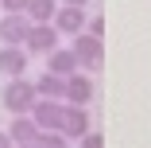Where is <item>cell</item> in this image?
Wrapping results in <instances>:
<instances>
[{
  "mask_svg": "<svg viewBox=\"0 0 151 148\" xmlns=\"http://www.w3.org/2000/svg\"><path fill=\"white\" fill-rule=\"evenodd\" d=\"M0 101H4V109L12 117H23V113H31L39 94H35V82H27V78H12L4 86V94H0Z\"/></svg>",
  "mask_w": 151,
  "mask_h": 148,
  "instance_id": "6da1fadb",
  "label": "cell"
},
{
  "mask_svg": "<svg viewBox=\"0 0 151 148\" xmlns=\"http://www.w3.org/2000/svg\"><path fill=\"white\" fill-rule=\"evenodd\" d=\"M23 51L27 55H50V51H58L54 23H31V31H27V39H23Z\"/></svg>",
  "mask_w": 151,
  "mask_h": 148,
  "instance_id": "7a4b0ae2",
  "label": "cell"
},
{
  "mask_svg": "<svg viewBox=\"0 0 151 148\" xmlns=\"http://www.w3.org/2000/svg\"><path fill=\"white\" fill-rule=\"evenodd\" d=\"M74 55H78V63H81L85 70H101L105 47H101V39H97V35L81 31V35H74Z\"/></svg>",
  "mask_w": 151,
  "mask_h": 148,
  "instance_id": "3957f363",
  "label": "cell"
},
{
  "mask_svg": "<svg viewBox=\"0 0 151 148\" xmlns=\"http://www.w3.org/2000/svg\"><path fill=\"white\" fill-rule=\"evenodd\" d=\"M62 113H66V105H62V101H54V98H39L35 109H31L35 125H39L43 133H58V125H62Z\"/></svg>",
  "mask_w": 151,
  "mask_h": 148,
  "instance_id": "277c9868",
  "label": "cell"
},
{
  "mask_svg": "<svg viewBox=\"0 0 151 148\" xmlns=\"http://www.w3.org/2000/svg\"><path fill=\"white\" fill-rule=\"evenodd\" d=\"M27 31H31V20L23 12H4V20H0V39H4V47H19L27 39Z\"/></svg>",
  "mask_w": 151,
  "mask_h": 148,
  "instance_id": "5b68a950",
  "label": "cell"
},
{
  "mask_svg": "<svg viewBox=\"0 0 151 148\" xmlns=\"http://www.w3.org/2000/svg\"><path fill=\"white\" fill-rule=\"evenodd\" d=\"M58 133H62L66 140H81V136L89 133V109H85V105H66Z\"/></svg>",
  "mask_w": 151,
  "mask_h": 148,
  "instance_id": "8992f818",
  "label": "cell"
},
{
  "mask_svg": "<svg viewBox=\"0 0 151 148\" xmlns=\"http://www.w3.org/2000/svg\"><path fill=\"white\" fill-rule=\"evenodd\" d=\"M54 31L58 35H81L85 31V12L74 8V4H62L54 12Z\"/></svg>",
  "mask_w": 151,
  "mask_h": 148,
  "instance_id": "52a82bcc",
  "label": "cell"
},
{
  "mask_svg": "<svg viewBox=\"0 0 151 148\" xmlns=\"http://www.w3.org/2000/svg\"><path fill=\"white\" fill-rule=\"evenodd\" d=\"M89 101H93V78L70 74L66 78V105H89Z\"/></svg>",
  "mask_w": 151,
  "mask_h": 148,
  "instance_id": "ba28073f",
  "label": "cell"
},
{
  "mask_svg": "<svg viewBox=\"0 0 151 148\" xmlns=\"http://www.w3.org/2000/svg\"><path fill=\"white\" fill-rule=\"evenodd\" d=\"M78 55H74V47H58V51H50L47 55V70L50 74H62V78H70V74H78Z\"/></svg>",
  "mask_w": 151,
  "mask_h": 148,
  "instance_id": "9c48e42d",
  "label": "cell"
},
{
  "mask_svg": "<svg viewBox=\"0 0 151 148\" xmlns=\"http://www.w3.org/2000/svg\"><path fill=\"white\" fill-rule=\"evenodd\" d=\"M23 70H27V51L23 47H4V51H0V74L23 78Z\"/></svg>",
  "mask_w": 151,
  "mask_h": 148,
  "instance_id": "30bf717a",
  "label": "cell"
},
{
  "mask_svg": "<svg viewBox=\"0 0 151 148\" xmlns=\"http://www.w3.org/2000/svg\"><path fill=\"white\" fill-rule=\"evenodd\" d=\"M39 125H35V117L31 113H23V117H16V121H12V129H8V136L16 140V144H35L39 140Z\"/></svg>",
  "mask_w": 151,
  "mask_h": 148,
  "instance_id": "8fae6325",
  "label": "cell"
},
{
  "mask_svg": "<svg viewBox=\"0 0 151 148\" xmlns=\"http://www.w3.org/2000/svg\"><path fill=\"white\" fill-rule=\"evenodd\" d=\"M35 94H39V98H54V101H66V78L47 70V74L35 82Z\"/></svg>",
  "mask_w": 151,
  "mask_h": 148,
  "instance_id": "7c38bea8",
  "label": "cell"
},
{
  "mask_svg": "<svg viewBox=\"0 0 151 148\" xmlns=\"http://www.w3.org/2000/svg\"><path fill=\"white\" fill-rule=\"evenodd\" d=\"M54 12H58V0H27L23 16L31 23H54Z\"/></svg>",
  "mask_w": 151,
  "mask_h": 148,
  "instance_id": "4fadbf2b",
  "label": "cell"
},
{
  "mask_svg": "<svg viewBox=\"0 0 151 148\" xmlns=\"http://www.w3.org/2000/svg\"><path fill=\"white\" fill-rule=\"evenodd\" d=\"M35 148H70V140H66L62 133H39Z\"/></svg>",
  "mask_w": 151,
  "mask_h": 148,
  "instance_id": "5bb4252c",
  "label": "cell"
},
{
  "mask_svg": "<svg viewBox=\"0 0 151 148\" xmlns=\"http://www.w3.org/2000/svg\"><path fill=\"white\" fill-rule=\"evenodd\" d=\"M81 148H105V136H101V133H93V129H89V133L81 136Z\"/></svg>",
  "mask_w": 151,
  "mask_h": 148,
  "instance_id": "9a60e30c",
  "label": "cell"
},
{
  "mask_svg": "<svg viewBox=\"0 0 151 148\" xmlns=\"http://www.w3.org/2000/svg\"><path fill=\"white\" fill-rule=\"evenodd\" d=\"M85 31L101 39V35H105V20H101V16H93V20H85Z\"/></svg>",
  "mask_w": 151,
  "mask_h": 148,
  "instance_id": "2e32d148",
  "label": "cell"
},
{
  "mask_svg": "<svg viewBox=\"0 0 151 148\" xmlns=\"http://www.w3.org/2000/svg\"><path fill=\"white\" fill-rule=\"evenodd\" d=\"M0 8H4V12H23L27 0H0Z\"/></svg>",
  "mask_w": 151,
  "mask_h": 148,
  "instance_id": "e0dca14e",
  "label": "cell"
},
{
  "mask_svg": "<svg viewBox=\"0 0 151 148\" xmlns=\"http://www.w3.org/2000/svg\"><path fill=\"white\" fill-rule=\"evenodd\" d=\"M0 148H16V140H12L8 133H0Z\"/></svg>",
  "mask_w": 151,
  "mask_h": 148,
  "instance_id": "ac0fdd59",
  "label": "cell"
},
{
  "mask_svg": "<svg viewBox=\"0 0 151 148\" xmlns=\"http://www.w3.org/2000/svg\"><path fill=\"white\" fill-rule=\"evenodd\" d=\"M66 4H74V8H81V4H85V0H66Z\"/></svg>",
  "mask_w": 151,
  "mask_h": 148,
  "instance_id": "d6986e66",
  "label": "cell"
},
{
  "mask_svg": "<svg viewBox=\"0 0 151 148\" xmlns=\"http://www.w3.org/2000/svg\"><path fill=\"white\" fill-rule=\"evenodd\" d=\"M16 148H35V144H16Z\"/></svg>",
  "mask_w": 151,
  "mask_h": 148,
  "instance_id": "ffe728a7",
  "label": "cell"
}]
</instances>
